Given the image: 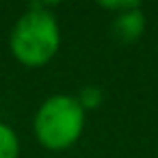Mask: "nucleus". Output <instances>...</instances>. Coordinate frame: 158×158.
<instances>
[{"label": "nucleus", "mask_w": 158, "mask_h": 158, "mask_svg": "<svg viewBox=\"0 0 158 158\" xmlns=\"http://www.w3.org/2000/svg\"><path fill=\"white\" fill-rule=\"evenodd\" d=\"M61 46V28L48 5H31L13 24L9 50L24 67H41L54 59Z\"/></svg>", "instance_id": "nucleus-1"}, {"label": "nucleus", "mask_w": 158, "mask_h": 158, "mask_svg": "<svg viewBox=\"0 0 158 158\" xmlns=\"http://www.w3.org/2000/svg\"><path fill=\"white\" fill-rule=\"evenodd\" d=\"M20 156V139L15 130L0 121V158H18Z\"/></svg>", "instance_id": "nucleus-4"}, {"label": "nucleus", "mask_w": 158, "mask_h": 158, "mask_svg": "<svg viewBox=\"0 0 158 158\" xmlns=\"http://www.w3.org/2000/svg\"><path fill=\"white\" fill-rule=\"evenodd\" d=\"M110 31H113L115 39H119L123 44H132V41L141 39V35L145 31V13H143L141 2L136 7L128 9V11L115 13L113 24H110Z\"/></svg>", "instance_id": "nucleus-3"}, {"label": "nucleus", "mask_w": 158, "mask_h": 158, "mask_svg": "<svg viewBox=\"0 0 158 158\" xmlns=\"http://www.w3.org/2000/svg\"><path fill=\"white\" fill-rule=\"evenodd\" d=\"M102 89L100 87H85L78 95H76V100L80 102V106L85 108V110H93V108H98L100 104H102Z\"/></svg>", "instance_id": "nucleus-5"}, {"label": "nucleus", "mask_w": 158, "mask_h": 158, "mask_svg": "<svg viewBox=\"0 0 158 158\" xmlns=\"http://www.w3.org/2000/svg\"><path fill=\"white\" fill-rule=\"evenodd\" d=\"M85 108L76 95L56 93L46 98L33 119L37 141L50 152H63L72 147L85 130Z\"/></svg>", "instance_id": "nucleus-2"}]
</instances>
